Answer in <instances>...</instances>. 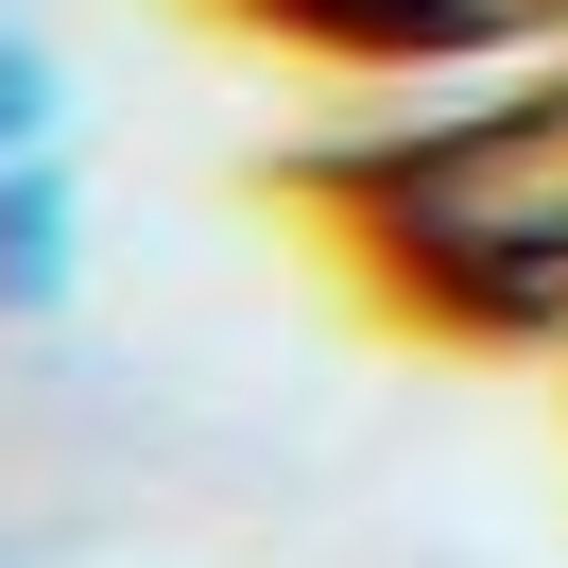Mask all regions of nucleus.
I'll use <instances>...</instances> for the list:
<instances>
[{"mask_svg": "<svg viewBox=\"0 0 568 568\" xmlns=\"http://www.w3.org/2000/svg\"><path fill=\"white\" fill-rule=\"evenodd\" d=\"M52 224H70V207H52V173H18V190H0V293H18V311L52 293Z\"/></svg>", "mask_w": 568, "mask_h": 568, "instance_id": "obj_1", "label": "nucleus"}]
</instances>
